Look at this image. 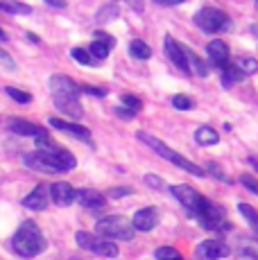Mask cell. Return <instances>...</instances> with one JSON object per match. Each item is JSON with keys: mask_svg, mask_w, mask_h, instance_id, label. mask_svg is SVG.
Wrapping results in <instances>:
<instances>
[{"mask_svg": "<svg viewBox=\"0 0 258 260\" xmlns=\"http://www.w3.org/2000/svg\"><path fill=\"white\" fill-rule=\"evenodd\" d=\"M145 183L150 188H163V181L158 177H154V174H145Z\"/></svg>", "mask_w": 258, "mask_h": 260, "instance_id": "cell-40", "label": "cell"}, {"mask_svg": "<svg viewBox=\"0 0 258 260\" xmlns=\"http://www.w3.org/2000/svg\"><path fill=\"white\" fill-rule=\"evenodd\" d=\"M129 5H132L134 9H136V12H143V0H127Z\"/></svg>", "mask_w": 258, "mask_h": 260, "instance_id": "cell-44", "label": "cell"}, {"mask_svg": "<svg viewBox=\"0 0 258 260\" xmlns=\"http://www.w3.org/2000/svg\"><path fill=\"white\" fill-rule=\"evenodd\" d=\"M206 52H208V59H211L217 68H227V66H229V48H227L224 41H220V39L211 41L206 46Z\"/></svg>", "mask_w": 258, "mask_h": 260, "instance_id": "cell-17", "label": "cell"}, {"mask_svg": "<svg viewBox=\"0 0 258 260\" xmlns=\"http://www.w3.org/2000/svg\"><path fill=\"white\" fill-rule=\"evenodd\" d=\"M170 192H172V197H175L177 202H179L181 206L186 208V213L190 215V217H197V215H200V211L204 208L206 197H202V194L197 192L195 188L186 186V183H179V186H172V188H170Z\"/></svg>", "mask_w": 258, "mask_h": 260, "instance_id": "cell-7", "label": "cell"}, {"mask_svg": "<svg viewBox=\"0 0 258 260\" xmlns=\"http://www.w3.org/2000/svg\"><path fill=\"white\" fill-rule=\"evenodd\" d=\"M0 66L7 68V71H14V68H16V61H14V59L9 57V54L5 52L3 48H0Z\"/></svg>", "mask_w": 258, "mask_h": 260, "instance_id": "cell-38", "label": "cell"}, {"mask_svg": "<svg viewBox=\"0 0 258 260\" xmlns=\"http://www.w3.org/2000/svg\"><path fill=\"white\" fill-rule=\"evenodd\" d=\"M54 107H57L63 116L75 118V120H79L82 118V113H84L79 98H54Z\"/></svg>", "mask_w": 258, "mask_h": 260, "instance_id": "cell-18", "label": "cell"}, {"mask_svg": "<svg viewBox=\"0 0 258 260\" xmlns=\"http://www.w3.org/2000/svg\"><path fill=\"white\" fill-rule=\"evenodd\" d=\"M71 57L75 59L77 63H82V66H93V63H95V59L88 54L86 48H73L71 50Z\"/></svg>", "mask_w": 258, "mask_h": 260, "instance_id": "cell-27", "label": "cell"}, {"mask_svg": "<svg viewBox=\"0 0 258 260\" xmlns=\"http://www.w3.org/2000/svg\"><path fill=\"white\" fill-rule=\"evenodd\" d=\"M98 233L107 240H132L136 229L125 215H107L95 224Z\"/></svg>", "mask_w": 258, "mask_h": 260, "instance_id": "cell-4", "label": "cell"}, {"mask_svg": "<svg viewBox=\"0 0 258 260\" xmlns=\"http://www.w3.org/2000/svg\"><path fill=\"white\" fill-rule=\"evenodd\" d=\"M0 9H5L7 14H23V16L32 14V7H29V5L16 3V0H5V3H0Z\"/></svg>", "mask_w": 258, "mask_h": 260, "instance_id": "cell-22", "label": "cell"}, {"mask_svg": "<svg viewBox=\"0 0 258 260\" xmlns=\"http://www.w3.org/2000/svg\"><path fill=\"white\" fill-rule=\"evenodd\" d=\"M238 211H240V215L251 224V226H254V224H258V213L249 206V204H238Z\"/></svg>", "mask_w": 258, "mask_h": 260, "instance_id": "cell-33", "label": "cell"}, {"mask_svg": "<svg viewBox=\"0 0 258 260\" xmlns=\"http://www.w3.org/2000/svg\"><path fill=\"white\" fill-rule=\"evenodd\" d=\"M238 71H240L242 75H256L258 73V59H254V57H240L238 59Z\"/></svg>", "mask_w": 258, "mask_h": 260, "instance_id": "cell-24", "label": "cell"}, {"mask_svg": "<svg viewBox=\"0 0 258 260\" xmlns=\"http://www.w3.org/2000/svg\"><path fill=\"white\" fill-rule=\"evenodd\" d=\"M186 66H188V73H195L197 77H206V75H208L206 61L197 57L195 52H190L188 48H186Z\"/></svg>", "mask_w": 258, "mask_h": 260, "instance_id": "cell-20", "label": "cell"}, {"mask_svg": "<svg viewBox=\"0 0 258 260\" xmlns=\"http://www.w3.org/2000/svg\"><path fill=\"white\" fill-rule=\"evenodd\" d=\"M75 240L82 249H86V251H91V253H98V256H104V258L118 256V247L111 242V240H102V238L93 236V233H88V231H77Z\"/></svg>", "mask_w": 258, "mask_h": 260, "instance_id": "cell-6", "label": "cell"}, {"mask_svg": "<svg viewBox=\"0 0 258 260\" xmlns=\"http://www.w3.org/2000/svg\"><path fill=\"white\" fill-rule=\"evenodd\" d=\"M25 163L32 170H39V172H48V174H59V172H66V170H73L77 166L75 156H73L68 149L59 147L54 152H37L27 154L25 156Z\"/></svg>", "mask_w": 258, "mask_h": 260, "instance_id": "cell-2", "label": "cell"}, {"mask_svg": "<svg viewBox=\"0 0 258 260\" xmlns=\"http://www.w3.org/2000/svg\"><path fill=\"white\" fill-rule=\"evenodd\" d=\"M240 183L245 186L247 190H249L251 194H258V179L256 177H251V174H242L240 177Z\"/></svg>", "mask_w": 258, "mask_h": 260, "instance_id": "cell-35", "label": "cell"}, {"mask_svg": "<svg viewBox=\"0 0 258 260\" xmlns=\"http://www.w3.org/2000/svg\"><path fill=\"white\" fill-rule=\"evenodd\" d=\"M156 5H163V7H170V5H179L183 0H154Z\"/></svg>", "mask_w": 258, "mask_h": 260, "instance_id": "cell-43", "label": "cell"}, {"mask_svg": "<svg viewBox=\"0 0 258 260\" xmlns=\"http://www.w3.org/2000/svg\"><path fill=\"white\" fill-rule=\"evenodd\" d=\"M242 79H245V75H242L240 71H238L236 66H227L224 75H222V86H224V88H231L233 84L242 82Z\"/></svg>", "mask_w": 258, "mask_h": 260, "instance_id": "cell-23", "label": "cell"}, {"mask_svg": "<svg viewBox=\"0 0 258 260\" xmlns=\"http://www.w3.org/2000/svg\"><path fill=\"white\" fill-rule=\"evenodd\" d=\"M0 41H7V34H5L3 29H0Z\"/></svg>", "mask_w": 258, "mask_h": 260, "instance_id": "cell-47", "label": "cell"}, {"mask_svg": "<svg viewBox=\"0 0 258 260\" xmlns=\"http://www.w3.org/2000/svg\"><path fill=\"white\" fill-rule=\"evenodd\" d=\"M52 98H79V84L68 75H52L50 77Z\"/></svg>", "mask_w": 258, "mask_h": 260, "instance_id": "cell-8", "label": "cell"}, {"mask_svg": "<svg viewBox=\"0 0 258 260\" xmlns=\"http://www.w3.org/2000/svg\"><path fill=\"white\" fill-rule=\"evenodd\" d=\"M48 122H50V127L59 129V132L71 134V136H73V138H77V141H84V143L93 145V141H91V129H86L84 124L68 122V120H61V118H50Z\"/></svg>", "mask_w": 258, "mask_h": 260, "instance_id": "cell-10", "label": "cell"}, {"mask_svg": "<svg viewBox=\"0 0 258 260\" xmlns=\"http://www.w3.org/2000/svg\"><path fill=\"white\" fill-rule=\"evenodd\" d=\"M48 194L52 197V202L57 206H71L75 202V188L71 186L68 181H57L48 188Z\"/></svg>", "mask_w": 258, "mask_h": 260, "instance_id": "cell-12", "label": "cell"}, {"mask_svg": "<svg viewBox=\"0 0 258 260\" xmlns=\"http://www.w3.org/2000/svg\"><path fill=\"white\" fill-rule=\"evenodd\" d=\"M86 50H88V54H91L95 61H104V59L109 57V52H111V48H107V46H104V43H100V41H93Z\"/></svg>", "mask_w": 258, "mask_h": 260, "instance_id": "cell-25", "label": "cell"}, {"mask_svg": "<svg viewBox=\"0 0 258 260\" xmlns=\"http://www.w3.org/2000/svg\"><path fill=\"white\" fill-rule=\"evenodd\" d=\"M134 190L129 186H120V188H111L109 190V197L111 199H118V197H127V194H132Z\"/></svg>", "mask_w": 258, "mask_h": 260, "instance_id": "cell-39", "label": "cell"}, {"mask_svg": "<svg viewBox=\"0 0 258 260\" xmlns=\"http://www.w3.org/2000/svg\"><path fill=\"white\" fill-rule=\"evenodd\" d=\"M5 93H7L9 98H12L14 102H18V104H29V102H32V95L25 93V91H21V88L7 86V88H5Z\"/></svg>", "mask_w": 258, "mask_h": 260, "instance_id": "cell-29", "label": "cell"}, {"mask_svg": "<svg viewBox=\"0 0 258 260\" xmlns=\"http://www.w3.org/2000/svg\"><path fill=\"white\" fill-rule=\"evenodd\" d=\"M240 251H242V256L258 260V240H242Z\"/></svg>", "mask_w": 258, "mask_h": 260, "instance_id": "cell-32", "label": "cell"}, {"mask_svg": "<svg viewBox=\"0 0 258 260\" xmlns=\"http://www.w3.org/2000/svg\"><path fill=\"white\" fill-rule=\"evenodd\" d=\"M132 224H134V229H138V231H152V229L158 224V213H156V208H152V206H147V208H141V211H136V215H134V219H132Z\"/></svg>", "mask_w": 258, "mask_h": 260, "instance_id": "cell-15", "label": "cell"}, {"mask_svg": "<svg viewBox=\"0 0 258 260\" xmlns=\"http://www.w3.org/2000/svg\"><path fill=\"white\" fill-rule=\"evenodd\" d=\"M120 107H125L127 111H132V113H138L143 109V102H141V98H136L134 93H125L122 95V104Z\"/></svg>", "mask_w": 258, "mask_h": 260, "instance_id": "cell-28", "label": "cell"}, {"mask_svg": "<svg viewBox=\"0 0 258 260\" xmlns=\"http://www.w3.org/2000/svg\"><path fill=\"white\" fill-rule=\"evenodd\" d=\"M9 132L18 134V136H34V138L48 136V132L43 127L27 122V120H23V118H12V120H9Z\"/></svg>", "mask_w": 258, "mask_h": 260, "instance_id": "cell-14", "label": "cell"}, {"mask_svg": "<svg viewBox=\"0 0 258 260\" xmlns=\"http://www.w3.org/2000/svg\"><path fill=\"white\" fill-rule=\"evenodd\" d=\"M256 5H258V0H256Z\"/></svg>", "mask_w": 258, "mask_h": 260, "instance_id": "cell-49", "label": "cell"}, {"mask_svg": "<svg viewBox=\"0 0 258 260\" xmlns=\"http://www.w3.org/2000/svg\"><path fill=\"white\" fill-rule=\"evenodd\" d=\"M113 18H118V7H113V5H104V7L100 9V14H98V21L107 23V21H113Z\"/></svg>", "mask_w": 258, "mask_h": 260, "instance_id": "cell-34", "label": "cell"}, {"mask_svg": "<svg viewBox=\"0 0 258 260\" xmlns=\"http://www.w3.org/2000/svg\"><path fill=\"white\" fill-rule=\"evenodd\" d=\"M27 39H29L32 43H39V37H34V34H27Z\"/></svg>", "mask_w": 258, "mask_h": 260, "instance_id": "cell-45", "label": "cell"}, {"mask_svg": "<svg viewBox=\"0 0 258 260\" xmlns=\"http://www.w3.org/2000/svg\"><path fill=\"white\" fill-rule=\"evenodd\" d=\"M195 25L200 29H204V32L215 34V32H227V27L231 25V21H229V16H227L222 9L204 7V9H200V12L195 14Z\"/></svg>", "mask_w": 258, "mask_h": 260, "instance_id": "cell-5", "label": "cell"}, {"mask_svg": "<svg viewBox=\"0 0 258 260\" xmlns=\"http://www.w3.org/2000/svg\"><path fill=\"white\" fill-rule=\"evenodd\" d=\"M156 260H181V253L175 247H158L154 251Z\"/></svg>", "mask_w": 258, "mask_h": 260, "instance_id": "cell-30", "label": "cell"}, {"mask_svg": "<svg viewBox=\"0 0 258 260\" xmlns=\"http://www.w3.org/2000/svg\"><path fill=\"white\" fill-rule=\"evenodd\" d=\"M116 116L118 118H122V120H132L136 113H132V111H127L125 107H116Z\"/></svg>", "mask_w": 258, "mask_h": 260, "instance_id": "cell-41", "label": "cell"}, {"mask_svg": "<svg viewBox=\"0 0 258 260\" xmlns=\"http://www.w3.org/2000/svg\"><path fill=\"white\" fill-rule=\"evenodd\" d=\"M163 46H166V54L168 59H170L172 63H175L179 71L188 73V66H186V46H181L177 39H172L170 34H168L166 39H163Z\"/></svg>", "mask_w": 258, "mask_h": 260, "instance_id": "cell-11", "label": "cell"}, {"mask_svg": "<svg viewBox=\"0 0 258 260\" xmlns=\"http://www.w3.org/2000/svg\"><path fill=\"white\" fill-rule=\"evenodd\" d=\"M249 163H251V166H254V168L258 170V161H256V158H254V156H251V158H249Z\"/></svg>", "mask_w": 258, "mask_h": 260, "instance_id": "cell-46", "label": "cell"}, {"mask_svg": "<svg viewBox=\"0 0 258 260\" xmlns=\"http://www.w3.org/2000/svg\"><path fill=\"white\" fill-rule=\"evenodd\" d=\"M43 3H46V5H50V7H54V9H63V7H66V0H43Z\"/></svg>", "mask_w": 258, "mask_h": 260, "instance_id": "cell-42", "label": "cell"}, {"mask_svg": "<svg viewBox=\"0 0 258 260\" xmlns=\"http://www.w3.org/2000/svg\"><path fill=\"white\" fill-rule=\"evenodd\" d=\"M93 41H100V43H104L107 48H113V46H116V39H113L111 34L102 32V29H98V32L93 34Z\"/></svg>", "mask_w": 258, "mask_h": 260, "instance_id": "cell-36", "label": "cell"}, {"mask_svg": "<svg viewBox=\"0 0 258 260\" xmlns=\"http://www.w3.org/2000/svg\"><path fill=\"white\" fill-rule=\"evenodd\" d=\"M129 54H132L134 59H141V61H145V59L152 57V48L147 46L143 39H134V41L129 43Z\"/></svg>", "mask_w": 258, "mask_h": 260, "instance_id": "cell-21", "label": "cell"}, {"mask_svg": "<svg viewBox=\"0 0 258 260\" xmlns=\"http://www.w3.org/2000/svg\"><path fill=\"white\" fill-rule=\"evenodd\" d=\"M75 199L82 204L84 208H88V211H100V208H104V204H107V197H104L102 192H98V190H93V188L75 190Z\"/></svg>", "mask_w": 258, "mask_h": 260, "instance_id": "cell-13", "label": "cell"}, {"mask_svg": "<svg viewBox=\"0 0 258 260\" xmlns=\"http://www.w3.org/2000/svg\"><path fill=\"white\" fill-rule=\"evenodd\" d=\"M195 143L202 145V147H211V145L220 143V136H217V132L213 127L202 124V127H197V132H195Z\"/></svg>", "mask_w": 258, "mask_h": 260, "instance_id": "cell-19", "label": "cell"}, {"mask_svg": "<svg viewBox=\"0 0 258 260\" xmlns=\"http://www.w3.org/2000/svg\"><path fill=\"white\" fill-rule=\"evenodd\" d=\"M170 102H172V107L179 109V111H190V109H195V102H192V98H188V95H183V93L172 95Z\"/></svg>", "mask_w": 258, "mask_h": 260, "instance_id": "cell-26", "label": "cell"}, {"mask_svg": "<svg viewBox=\"0 0 258 260\" xmlns=\"http://www.w3.org/2000/svg\"><path fill=\"white\" fill-rule=\"evenodd\" d=\"M195 253L200 260H222L229 256L231 249L227 247L222 240H204V242L197 244Z\"/></svg>", "mask_w": 258, "mask_h": 260, "instance_id": "cell-9", "label": "cell"}, {"mask_svg": "<svg viewBox=\"0 0 258 260\" xmlns=\"http://www.w3.org/2000/svg\"><path fill=\"white\" fill-rule=\"evenodd\" d=\"M12 249H14V253H18L21 258H34L48 249V240L43 238L39 224L27 219V222H23L21 229L14 233Z\"/></svg>", "mask_w": 258, "mask_h": 260, "instance_id": "cell-1", "label": "cell"}, {"mask_svg": "<svg viewBox=\"0 0 258 260\" xmlns=\"http://www.w3.org/2000/svg\"><path fill=\"white\" fill-rule=\"evenodd\" d=\"M79 91L82 93H88V95H93V98H107V88H98V86H79Z\"/></svg>", "mask_w": 258, "mask_h": 260, "instance_id": "cell-37", "label": "cell"}, {"mask_svg": "<svg viewBox=\"0 0 258 260\" xmlns=\"http://www.w3.org/2000/svg\"><path fill=\"white\" fill-rule=\"evenodd\" d=\"M251 229H254V231H256V233H258V224H254V226H251Z\"/></svg>", "mask_w": 258, "mask_h": 260, "instance_id": "cell-48", "label": "cell"}, {"mask_svg": "<svg viewBox=\"0 0 258 260\" xmlns=\"http://www.w3.org/2000/svg\"><path fill=\"white\" fill-rule=\"evenodd\" d=\"M204 172H208L213 179H217V181H222V183H231V179L227 177V174L222 172V168L217 166V163H213V161L206 163V170H204Z\"/></svg>", "mask_w": 258, "mask_h": 260, "instance_id": "cell-31", "label": "cell"}, {"mask_svg": "<svg viewBox=\"0 0 258 260\" xmlns=\"http://www.w3.org/2000/svg\"><path fill=\"white\" fill-rule=\"evenodd\" d=\"M48 197H50V194H48V188L43 186V183H39V186L34 188L25 199H23V206L29 208V211H46L48 208Z\"/></svg>", "mask_w": 258, "mask_h": 260, "instance_id": "cell-16", "label": "cell"}, {"mask_svg": "<svg viewBox=\"0 0 258 260\" xmlns=\"http://www.w3.org/2000/svg\"><path fill=\"white\" fill-rule=\"evenodd\" d=\"M136 138L141 143H145L147 147H152L154 152L158 154V156H163L166 161H170V163H175V166H179L181 170H186V172H190V174H195V177H206V172H204V168H200V166H195L192 161H188V158H183L179 152H175V149H170L166 143H161L158 138L154 136H150L147 132H136Z\"/></svg>", "mask_w": 258, "mask_h": 260, "instance_id": "cell-3", "label": "cell"}]
</instances>
